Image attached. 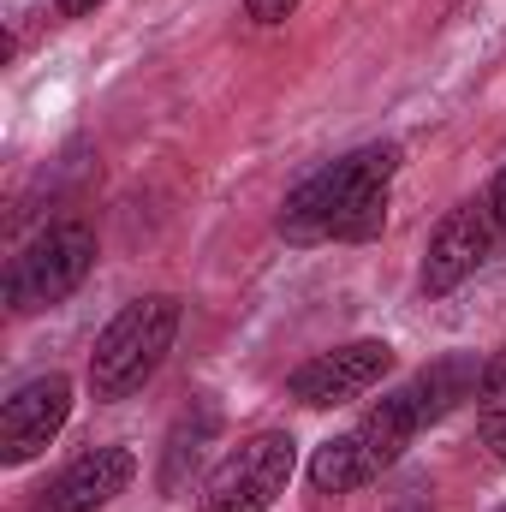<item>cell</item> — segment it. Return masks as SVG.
Masks as SVG:
<instances>
[{
	"instance_id": "cell-1",
	"label": "cell",
	"mask_w": 506,
	"mask_h": 512,
	"mask_svg": "<svg viewBox=\"0 0 506 512\" xmlns=\"http://www.w3.org/2000/svg\"><path fill=\"white\" fill-rule=\"evenodd\" d=\"M399 149L393 143H364L340 161H328L322 173H310L286 209H280V233L292 245H322V239H376L387 221V185H393Z\"/></svg>"
},
{
	"instance_id": "cell-2",
	"label": "cell",
	"mask_w": 506,
	"mask_h": 512,
	"mask_svg": "<svg viewBox=\"0 0 506 512\" xmlns=\"http://www.w3.org/2000/svg\"><path fill=\"white\" fill-rule=\"evenodd\" d=\"M423 429H429V417H423V405H417L411 382L393 387L376 411L364 417V423H352L346 435H334V441H322V447H316V459H310V483H316L322 495L370 489L381 471H393V465H399V453H405Z\"/></svg>"
},
{
	"instance_id": "cell-3",
	"label": "cell",
	"mask_w": 506,
	"mask_h": 512,
	"mask_svg": "<svg viewBox=\"0 0 506 512\" xmlns=\"http://www.w3.org/2000/svg\"><path fill=\"white\" fill-rule=\"evenodd\" d=\"M173 334H179V298L155 292V298L126 304L102 328V340L90 352V387H96V399H131L137 387L167 364Z\"/></svg>"
},
{
	"instance_id": "cell-4",
	"label": "cell",
	"mask_w": 506,
	"mask_h": 512,
	"mask_svg": "<svg viewBox=\"0 0 506 512\" xmlns=\"http://www.w3.org/2000/svg\"><path fill=\"white\" fill-rule=\"evenodd\" d=\"M90 268H96V239H90V227H84V221H60V227L36 233L24 251L12 256V268H6V304H12L18 316L48 310V304L72 298Z\"/></svg>"
},
{
	"instance_id": "cell-5",
	"label": "cell",
	"mask_w": 506,
	"mask_h": 512,
	"mask_svg": "<svg viewBox=\"0 0 506 512\" xmlns=\"http://www.w3.org/2000/svg\"><path fill=\"white\" fill-rule=\"evenodd\" d=\"M292 465H298V441L286 429H262L239 441L203 483V512H268L286 495Z\"/></svg>"
},
{
	"instance_id": "cell-6",
	"label": "cell",
	"mask_w": 506,
	"mask_h": 512,
	"mask_svg": "<svg viewBox=\"0 0 506 512\" xmlns=\"http://www.w3.org/2000/svg\"><path fill=\"white\" fill-rule=\"evenodd\" d=\"M495 239H501L495 209H489V203H459V209L435 227V239H429V256H423V292L441 298V292L465 286V280L495 256Z\"/></svg>"
},
{
	"instance_id": "cell-7",
	"label": "cell",
	"mask_w": 506,
	"mask_h": 512,
	"mask_svg": "<svg viewBox=\"0 0 506 512\" xmlns=\"http://www.w3.org/2000/svg\"><path fill=\"white\" fill-rule=\"evenodd\" d=\"M387 370H393V346H381V340H352V346H334V352L310 358L304 370H292L286 393H292L298 405H310V411H328V405H346V399L370 393Z\"/></svg>"
},
{
	"instance_id": "cell-8",
	"label": "cell",
	"mask_w": 506,
	"mask_h": 512,
	"mask_svg": "<svg viewBox=\"0 0 506 512\" xmlns=\"http://www.w3.org/2000/svg\"><path fill=\"white\" fill-rule=\"evenodd\" d=\"M72 417V382L66 376H36L0 405V459L30 465Z\"/></svg>"
},
{
	"instance_id": "cell-9",
	"label": "cell",
	"mask_w": 506,
	"mask_h": 512,
	"mask_svg": "<svg viewBox=\"0 0 506 512\" xmlns=\"http://www.w3.org/2000/svg\"><path fill=\"white\" fill-rule=\"evenodd\" d=\"M131 477H137V459L126 447H90L42 489L36 512H102L114 495H126Z\"/></svg>"
},
{
	"instance_id": "cell-10",
	"label": "cell",
	"mask_w": 506,
	"mask_h": 512,
	"mask_svg": "<svg viewBox=\"0 0 506 512\" xmlns=\"http://www.w3.org/2000/svg\"><path fill=\"white\" fill-rule=\"evenodd\" d=\"M477 429H483V447L506 465V346L483 364V387H477Z\"/></svg>"
},
{
	"instance_id": "cell-11",
	"label": "cell",
	"mask_w": 506,
	"mask_h": 512,
	"mask_svg": "<svg viewBox=\"0 0 506 512\" xmlns=\"http://www.w3.org/2000/svg\"><path fill=\"white\" fill-rule=\"evenodd\" d=\"M209 435H215V411H209V405H197V423L185 417V423L173 429L167 471H161V483H167V489H179V483H185V465H197V459H203V441H209Z\"/></svg>"
},
{
	"instance_id": "cell-12",
	"label": "cell",
	"mask_w": 506,
	"mask_h": 512,
	"mask_svg": "<svg viewBox=\"0 0 506 512\" xmlns=\"http://www.w3.org/2000/svg\"><path fill=\"white\" fill-rule=\"evenodd\" d=\"M245 12H251L256 24H286L298 12V0H245Z\"/></svg>"
},
{
	"instance_id": "cell-13",
	"label": "cell",
	"mask_w": 506,
	"mask_h": 512,
	"mask_svg": "<svg viewBox=\"0 0 506 512\" xmlns=\"http://www.w3.org/2000/svg\"><path fill=\"white\" fill-rule=\"evenodd\" d=\"M489 209H495V221H501V233H506V173L495 179V191H489Z\"/></svg>"
},
{
	"instance_id": "cell-14",
	"label": "cell",
	"mask_w": 506,
	"mask_h": 512,
	"mask_svg": "<svg viewBox=\"0 0 506 512\" xmlns=\"http://www.w3.org/2000/svg\"><path fill=\"white\" fill-rule=\"evenodd\" d=\"M54 6H60V12H66V18H84V12H96V6H102V0H54Z\"/></svg>"
}]
</instances>
